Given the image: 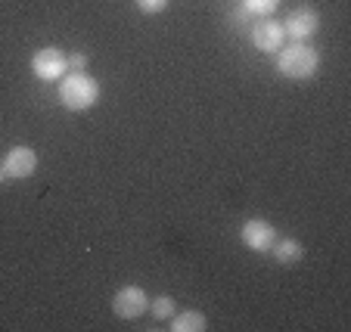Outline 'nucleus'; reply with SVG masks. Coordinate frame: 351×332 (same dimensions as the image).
Masks as SVG:
<instances>
[{"mask_svg": "<svg viewBox=\"0 0 351 332\" xmlns=\"http://www.w3.org/2000/svg\"><path fill=\"white\" fill-rule=\"evenodd\" d=\"M99 93H103V87H99V81L93 78V75L66 72L60 78V90H56V97H60V103L69 109V112H87L90 106H97Z\"/></svg>", "mask_w": 351, "mask_h": 332, "instance_id": "f257e3e1", "label": "nucleus"}, {"mask_svg": "<svg viewBox=\"0 0 351 332\" xmlns=\"http://www.w3.org/2000/svg\"><path fill=\"white\" fill-rule=\"evenodd\" d=\"M320 68V53L308 40H292L289 47H280L277 53V72L292 81H308Z\"/></svg>", "mask_w": 351, "mask_h": 332, "instance_id": "f03ea898", "label": "nucleus"}, {"mask_svg": "<svg viewBox=\"0 0 351 332\" xmlns=\"http://www.w3.org/2000/svg\"><path fill=\"white\" fill-rule=\"evenodd\" d=\"M32 72L40 81H60L69 72L66 53H62L60 47H40L38 53L32 56Z\"/></svg>", "mask_w": 351, "mask_h": 332, "instance_id": "7ed1b4c3", "label": "nucleus"}, {"mask_svg": "<svg viewBox=\"0 0 351 332\" xmlns=\"http://www.w3.org/2000/svg\"><path fill=\"white\" fill-rule=\"evenodd\" d=\"M112 311L119 320H140L149 311V295L140 286H121L112 298Z\"/></svg>", "mask_w": 351, "mask_h": 332, "instance_id": "20e7f679", "label": "nucleus"}, {"mask_svg": "<svg viewBox=\"0 0 351 332\" xmlns=\"http://www.w3.org/2000/svg\"><path fill=\"white\" fill-rule=\"evenodd\" d=\"M317 28H320V13L314 7H295L289 16H286V22H283L286 38H292V40L314 38V34H317Z\"/></svg>", "mask_w": 351, "mask_h": 332, "instance_id": "39448f33", "label": "nucleus"}, {"mask_svg": "<svg viewBox=\"0 0 351 332\" xmlns=\"http://www.w3.org/2000/svg\"><path fill=\"white\" fill-rule=\"evenodd\" d=\"M283 40H286L283 22L271 19V16H261V19L252 25V44H255V50H261V53H277L280 47H283Z\"/></svg>", "mask_w": 351, "mask_h": 332, "instance_id": "423d86ee", "label": "nucleus"}, {"mask_svg": "<svg viewBox=\"0 0 351 332\" xmlns=\"http://www.w3.org/2000/svg\"><path fill=\"white\" fill-rule=\"evenodd\" d=\"M239 236H243V246L252 248V252H271L274 242H277V230L265 218H249Z\"/></svg>", "mask_w": 351, "mask_h": 332, "instance_id": "0eeeda50", "label": "nucleus"}, {"mask_svg": "<svg viewBox=\"0 0 351 332\" xmlns=\"http://www.w3.org/2000/svg\"><path fill=\"white\" fill-rule=\"evenodd\" d=\"M3 168H7V177L25 180L38 171V153L32 146H13L3 155Z\"/></svg>", "mask_w": 351, "mask_h": 332, "instance_id": "6e6552de", "label": "nucleus"}, {"mask_svg": "<svg viewBox=\"0 0 351 332\" xmlns=\"http://www.w3.org/2000/svg\"><path fill=\"white\" fill-rule=\"evenodd\" d=\"M168 329L171 332H206L208 320H206V314H199V311H180L171 317Z\"/></svg>", "mask_w": 351, "mask_h": 332, "instance_id": "1a4fd4ad", "label": "nucleus"}, {"mask_svg": "<svg viewBox=\"0 0 351 332\" xmlns=\"http://www.w3.org/2000/svg\"><path fill=\"white\" fill-rule=\"evenodd\" d=\"M274 258H277V264H298V261L305 258V248H302V242H295V240H277L274 242Z\"/></svg>", "mask_w": 351, "mask_h": 332, "instance_id": "9d476101", "label": "nucleus"}, {"mask_svg": "<svg viewBox=\"0 0 351 332\" xmlns=\"http://www.w3.org/2000/svg\"><path fill=\"white\" fill-rule=\"evenodd\" d=\"M149 311H153L156 320H171L174 314H178V311H174V298H171V295H156V298L149 301Z\"/></svg>", "mask_w": 351, "mask_h": 332, "instance_id": "9b49d317", "label": "nucleus"}, {"mask_svg": "<svg viewBox=\"0 0 351 332\" xmlns=\"http://www.w3.org/2000/svg\"><path fill=\"white\" fill-rule=\"evenodd\" d=\"M277 3L280 0H243V7L249 10L252 16H258V19L261 16H271L274 10H277Z\"/></svg>", "mask_w": 351, "mask_h": 332, "instance_id": "f8f14e48", "label": "nucleus"}, {"mask_svg": "<svg viewBox=\"0 0 351 332\" xmlns=\"http://www.w3.org/2000/svg\"><path fill=\"white\" fill-rule=\"evenodd\" d=\"M137 7H140V13L156 16V13H162V10L168 7V0H137Z\"/></svg>", "mask_w": 351, "mask_h": 332, "instance_id": "ddd939ff", "label": "nucleus"}, {"mask_svg": "<svg viewBox=\"0 0 351 332\" xmlns=\"http://www.w3.org/2000/svg\"><path fill=\"white\" fill-rule=\"evenodd\" d=\"M66 62H69V72H84L87 68V56L81 53V50H75L72 56H66Z\"/></svg>", "mask_w": 351, "mask_h": 332, "instance_id": "4468645a", "label": "nucleus"}, {"mask_svg": "<svg viewBox=\"0 0 351 332\" xmlns=\"http://www.w3.org/2000/svg\"><path fill=\"white\" fill-rule=\"evenodd\" d=\"M3 177H7V168H3V159H0V183H3Z\"/></svg>", "mask_w": 351, "mask_h": 332, "instance_id": "2eb2a0df", "label": "nucleus"}]
</instances>
